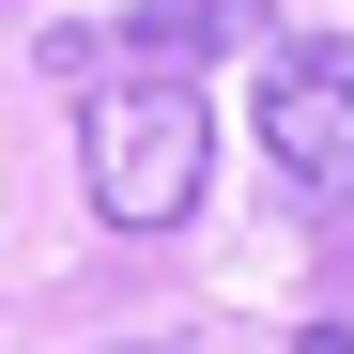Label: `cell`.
Masks as SVG:
<instances>
[{
  "label": "cell",
  "instance_id": "cell-2",
  "mask_svg": "<svg viewBox=\"0 0 354 354\" xmlns=\"http://www.w3.org/2000/svg\"><path fill=\"white\" fill-rule=\"evenodd\" d=\"M262 154H277L308 201H354V31L262 46Z\"/></svg>",
  "mask_w": 354,
  "mask_h": 354
},
{
  "label": "cell",
  "instance_id": "cell-5",
  "mask_svg": "<svg viewBox=\"0 0 354 354\" xmlns=\"http://www.w3.org/2000/svg\"><path fill=\"white\" fill-rule=\"evenodd\" d=\"M139 354H185V339H139Z\"/></svg>",
  "mask_w": 354,
  "mask_h": 354
},
{
  "label": "cell",
  "instance_id": "cell-1",
  "mask_svg": "<svg viewBox=\"0 0 354 354\" xmlns=\"http://www.w3.org/2000/svg\"><path fill=\"white\" fill-rule=\"evenodd\" d=\"M46 77L77 93V169H93V216L108 231H169L201 201V93L185 62H124L108 31H46Z\"/></svg>",
  "mask_w": 354,
  "mask_h": 354
},
{
  "label": "cell",
  "instance_id": "cell-3",
  "mask_svg": "<svg viewBox=\"0 0 354 354\" xmlns=\"http://www.w3.org/2000/svg\"><path fill=\"white\" fill-rule=\"evenodd\" d=\"M216 31H231V0H124V31H108V46H124V62H201Z\"/></svg>",
  "mask_w": 354,
  "mask_h": 354
},
{
  "label": "cell",
  "instance_id": "cell-4",
  "mask_svg": "<svg viewBox=\"0 0 354 354\" xmlns=\"http://www.w3.org/2000/svg\"><path fill=\"white\" fill-rule=\"evenodd\" d=\"M292 354H354V324H308V339H292Z\"/></svg>",
  "mask_w": 354,
  "mask_h": 354
}]
</instances>
